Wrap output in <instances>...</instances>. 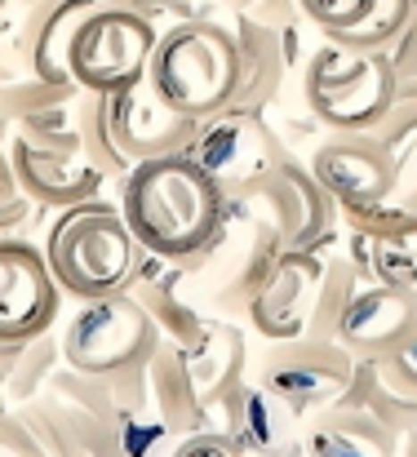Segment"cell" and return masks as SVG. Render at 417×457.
Returning <instances> with one entry per match:
<instances>
[{
  "label": "cell",
  "mask_w": 417,
  "mask_h": 457,
  "mask_svg": "<svg viewBox=\"0 0 417 457\" xmlns=\"http://www.w3.org/2000/svg\"><path fill=\"white\" fill-rule=\"evenodd\" d=\"M297 457H306V453H297Z\"/></svg>",
  "instance_id": "28"
},
{
  "label": "cell",
  "mask_w": 417,
  "mask_h": 457,
  "mask_svg": "<svg viewBox=\"0 0 417 457\" xmlns=\"http://www.w3.org/2000/svg\"><path fill=\"white\" fill-rule=\"evenodd\" d=\"M218 4H222V9H231V13H249L258 0H218Z\"/></svg>",
  "instance_id": "27"
},
{
  "label": "cell",
  "mask_w": 417,
  "mask_h": 457,
  "mask_svg": "<svg viewBox=\"0 0 417 457\" xmlns=\"http://www.w3.org/2000/svg\"><path fill=\"white\" fill-rule=\"evenodd\" d=\"M396 98L400 71L387 49H351L320 36L297 76V103L320 129H378Z\"/></svg>",
  "instance_id": "4"
},
{
  "label": "cell",
  "mask_w": 417,
  "mask_h": 457,
  "mask_svg": "<svg viewBox=\"0 0 417 457\" xmlns=\"http://www.w3.org/2000/svg\"><path fill=\"white\" fill-rule=\"evenodd\" d=\"M107 0H31L18 13V36L4 27V49L18 45V58L27 62V76L40 85H54L63 94H80L71 76V36Z\"/></svg>",
  "instance_id": "12"
},
{
  "label": "cell",
  "mask_w": 417,
  "mask_h": 457,
  "mask_svg": "<svg viewBox=\"0 0 417 457\" xmlns=\"http://www.w3.org/2000/svg\"><path fill=\"white\" fill-rule=\"evenodd\" d=\"M213 422L227 427L249 453H302V413L276 400L267 386H258L254 378L240 382L218 409Z\"/></svg>",
  "instance_id": "18"
},
{
  "label": "cell",
  "mask_w": 417,
  "mask_h": 457,
  "mask_svg": "<svg viewBox=\"0 0 417 457\" xmlns=\"http://www.w3.org/2000/svg\"><path fill=\"white\" fill-rule=\"evenodd\" d=\"M45 253L71 303H94L134 289L146 249L121 200H80L45 227Z\"/></svg>",
  "instance_id": "3"
},
{
  "label": "cell",
  "mask_w": 417,
  "mask_h": 457,
  "mask_svg": "<svg viewBox=\"0 0 417 457\" xmlns=\"http://www.w3.org/2000/svg\"><path fill=\"white\" fill-rule=\"evenodd\" d=\"M63 342V364L85 373V378H129L142 373L155 351L164 346L155 315L146 311L134 289L112 294V298H94V303H76V311L63 320L58 328Z\"/></svg>",
  "instance_id": "5"
},
{
  "label": "cell",
  "mask_w": 417,
  "mask_h": 457,
  "mask_svg": "<svg viewBox=\"0 0 417 457\" xmlns=\"http://www.w3.org/2000/svg\"><path fill=\"white\" fill-rule=\"evenodd\" d=\"M240 40L227 18H182L160 31L146 89L187 120H213L240 98Z\"/></svg>",
  "instance_id": "2"
},
{
  "label": "cell",
  "mask_w": 417,
  "mask_h": 457,
  "mask_svg": "<svg viewBox=\"0 0 417 457\" xmlns=\"http://www.w3.org/2000/svg\"><path fill=\"white\" fill-rule=\"evenodd\" d=\"M67 289L58 285L49 253L22 236L0 240V342H27L54 328Z\"/></svg>",
  "instance_id": "11"
},
{
  "label": "cell",
  "mask_w": 417,
  "mask_h": 457,
  "mask_svg": "<svg viewBox=\"0 0 417 457\" xmlns=\"http://www.w3.org/2000/svg\"><path fill=\"white\" fill-rule=\"evenodd\" d=\"M187 364H191V378H196V386H200V395H204L209 409H218L240 382L254 378L245 328L231 324V320H222V315H213L209 333L187 351Z\"/></svg>",
  "instance_id": "21"
},
{
  "label": "cell",
  "mask_w": 417,
  "mask_h": 457,
  "mask_svg": "<svg viewBox=\"0 0 417 457\" xmlns=\"http://www.w3.org/2000/svg\"><path fill=\"white\" fill-rule=\"evenodd\" d=\"M116 200L142 249L169 262L204 253L227 222V191L191 152L138 160L116 178Z\"/></svg>",
  "instance_id": "1"
},
{
  "label": "cell",
  "mask_w": 417,
  "mask_h": 457,
  "mask_svg": "<svg viewBox=\"0 0 417 457\" xmlns=\"http://www.w3.org/2000/svg\"><path fill=\"white\" fill-rule=\"evenodd\" d=\"M284 253H288L284 236H276L267 222H254L227 204L222 231L209 240L204 253H196L191 280H196L200 303L213 306V311H236V306L249 311V303L276 276Z\"/></svg>",
  "instance_id": "7"
},
{
  "label": "cell",
  "mask_w": 417,
  "mask_h": 457,
  "mask_svg": "<svg viewBox=\"0 0 417 457\" xmlns=\"http://www.w3.org/2000/svg\"><path fill=\"white\" fill-rule=\"evenodd\" d=\"M160 22L134 4H98L71 36V76L85 94H125L146 85Z\"/></svg>",
  "instance_id": "6"
},
{
  "label": "cell",
  "mask_w": 417,
  "mask_h": 457,
  "mask_svg": "<svg viewBox=\"0 0 417 457\" xmlns=\"http://www.w3.org/2000/svg\"><path fill=\"white\" fill-rule=\"evenodd\" d=\"M187 152L213 173V182L227 195L249 187L254 178L271 173L284 160H297L288 152L284 134H279L276 116L271 112H249V107H227L222 116L204 120Z\"/></svg>",
  "instance_id": "9"
},
{
  "label": "cell",
  "mask_w": 417,
  "mask_h": 457,
  "mask_svg": "<svg viewBox=\"0 0 417 457\" xmlns=\"http://www.w3.org/2000/svg\"><path fill=\"white\" fill-rule=\"evenodd\" d=\"M169 4V13H178V18H196V4L191 0H164Z\"/></svg>",
  "instance_id": "25"
},
{
  "label": "cell",
  "mask_w": 417,
  "mask_h": 457,
  "mask_svg": "<svg viewBox=\"0 0 417 457\" xmlns=\"http://www.w3.org/2000/svg\"><path fill=\"white\" fill-rule=\"evenodd\" d=\"M306 27L351 49H391L417 18V0H297Z\"/></svg>",
  "instance_id": "17"
},
{
  "label": "cell",
  "mask_w": 417,
  "mask_h": 457,
  "mask_svg": "<svg viewBox=\"0 0 417 457\" xmlns=\"http://www.w3.org/2000/svg\"><path fill=\"white\" fill-rule=\"evenodd\" d=\"M0 457H54L36 436V427L27 422V413L13 404H4V418H0Z\"/></svg>",
  "instance_id": "24"
},
{
  "label": "cell",
  "mask_w": 417,
  "mask_h": 457,
  "mask_svg": "<svg viewBox=\"0 0 417 457\" xmlns=\"http://www.w3.org/2000/svg\"><path fill=\"white\" fill-rule=\"evenodd\" d=\"M4 164L18 173V182L40 209H71L80 200H94L107 182V173L80 147H49L22 134L4 138Z\"/></svg>",
  "instance_id": "14"
},
{
  "label": "cell",
  "mask_w": 417,
  "mask_h": 457,
  "mask_svg": "<svg viewBox=\"0 0 417 457\" xmlns=\"http://www.w3.org/2000/svg\"><path fill=\"white\" fill-rule=\"evenodd\" d=\"M302 453L306 457H396L400 431L387 427L364 404H329L306 413L302 422Z\"/></svg>",
  "instance_id": "19"
},
{
  "label": "cell",
  "mask_w": 417,
  "mask_h": 457,
  "mask_svg": "<svg viewBox=\"0 0 417 457\" xmlns=\"http://www.w3.org/2000/svg\"><path fill=\"white\" fill-rule=\"evenodd\" d=\"M342 253L360 267L364 280L391 285V289L417 298V227L413 231H391V236H369V231L346 227Z\"/></svg>",
  "instance_id": "22"
},
{
  "label": "cell",
  "mask_w": 417,
  "mask_h": 457,
  "mask_svg": "<svg viewBox=\"0 0 417 457\" xmlns=\"http://www.w3.org/2000/svg\"><path fill=\"white\" fill-rule=\"evenodd\" d=\"M306 164L342 213L387 204L396 191V152L378 129H329L311 147Z\"/></svg>",
  "instance_id": "10"
},
{
  "label": "cell",
  "mask_w": 417,
  "mask_h": 457,
  "mask_svg": "<svg viewBox=\"0 0 417 457\" xmlns=\"http://www.w3.org/2000/svg\"><path fill=\"white\" fill-rule=\"evenodd\" d=\"M58 360H63V342L49 333L4 346V400H13V395H18V404L36 400L54 382Z\"/></svg>",
  "instance_id": "23"
},
{
  "label": "cell",
  "mask_w": 417,
  "mask_h": 457,
  "mask_svg": "<svg viewBox=\"0 0 417 457\" xmlns=\"http://www.w3.org/2000/svg\"><path fill=\"white\" fill-rule=\"evenodd\" d=\"M324 267L329 253L320 249H288L279 258L276 276L267 280V289L249 303V328L263 342H288V337H306L315 306H320V289H324Z\"/></svg>",
  "instance_id": "13"
},
{
  "label": "cell",
  "mask_w": 417,
  "mask_h": 457,
  "mask_svg": "<svg viewBox=\"0 0 417 457\" xmlns=\"http://www.w3.org/2000/svg\"><path fill=\"white\" fill-rule=\"evenodd\" d=\"M346 404L373 409L400 436L417 431V333L382 360H360V373H355Z\"/></svg>",
  "instance_id": "20"
},
{
  "label": "cell",
  "mask_w": 417,
  "mask_h": 457,
  "mask_svg": "<svg viewBox=\"0 0 417 457\" xmlns=\"http://www.w3.org/2000/svg\"><path fill=\"white\" fill-rule=\"evenodd\" d=\"M107 120H112L116 147L129 164L151 160V155L187 152L204 125V120H187V116L169 112L146 85L125 89V94H107Z\"/></svg>",
  "instance_id": "15"
},
{
  "label": "cell",
  "mask_w": 417,
  "mask_h": 457,
  "mask_svg": "<svg viewBox=\"0 0 417 457\" xmlns=\"http://www.w3.org/2000/svg\"><path fill=\"white\" fill-rule=\"evenodd\" d=\"M360 360L338 342V337H288L267 342L263 355L254 360V382L267 386L276 400L297 409L302 418L329 404H342L355 386Z\"/></svg>",
  "instance_id": "8"
},
{
  "label": "cell",
  "mask_w": 417,
  "mask_h": 457,
  "mask_svg": "<svg viewBox=\"0 0 417 457\" xmlns=\"http://www.w3.org/2000/svg\"><path fill=\"white\" fill-rule=\"evenodd\" d=\"M417 333V298L364 280L355 289V298L346 306L342 324H338V342L355 355V360H382L396 346H404Z\"/></svg>",
  "instance_id": "16"
},
{
  "label": "cell",
  "mask_w": 417,
  "mask_h": 457,
  "mask_svg": "<svg viewBox=\"0 0 417 457\" xmlns=\"http://www.w3.org/2000/svg\"><path fill=\"white\" fill-rule=\"evenodd\" d=\"M396 457H417V431H404V436H400V453Z\"/></svg>",
  "instance_id": "26"
}]
</instances>
